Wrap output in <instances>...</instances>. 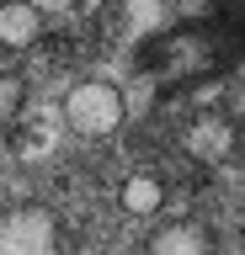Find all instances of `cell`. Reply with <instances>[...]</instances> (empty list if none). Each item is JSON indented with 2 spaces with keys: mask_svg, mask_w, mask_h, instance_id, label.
<instances>
[{
  "mask_svg": "<svg viewBox=\"0 0 245 255\" xmlns=\"http://www.w3.org/2000/svg\"><path fill=\"white\" fill-rule=\"evenodd\" d=\"M149 250H155V255H208V250H213V234L203 229V223L181 218V223H165V229H155Z\"/></svg>",
  "mask_w": 245,
  "mask_h": 255,
  "instance_id": "5b68a950",
  "label": "cell"
},
{
  "mask_svg": "<svg viewBox=\"0 0 245 255\" xmlns=\"http://www.w3.org/2000/svg\"><path fill=\"white\" fill-rule=\"evenodd\" d=\"M21 101H27V80H21V75H0V133L16 123Z\"/></svg>",
  "mask_w": 245,
  "mask_h": 255,
  "instance_id": "ba28073f",
  "label": "cell"
},
{
  "mask_svg": "<svg viewBox=\"0 0 245 255\" xmlns=\"http://www.w3.org/2000/svg\"><path fill=\"white\" fill-rule=\"evenodd\" d=\"M117 202H123V213L128 218H155L165 207V186H160V175H149V170H133L123 186H117Z\"/></svg>",
  "mask_w": 245,
  "mask_h": 255,
  "instance_id": "8992f818",
  "label": "cell"
},
{
  "mask_svg": "<svg viewBox=\"0 0 245 255\" xmlns=\"http://www.w3.org/2000/svg\"><path fill=\"white\" fill-rule=\"evenodd\" d=\"M165 48H171L165 64H171V75H181V80L203 75V69L235 64L245 53V0H213L208 16L192 21V27H181Z\"/></svg>",
  "mask_w": 245,
  "mask_h": 255,
  "instance_id": "6da1fadb",
  "label": "cell"
},
{
  "mask_svg": "<svg viewBox=\"0 0 245 255\" xmlns=\"http://www.w3.org/2000/svg\"><path fill=\"white\" fill-rule=\"evenodd\" d=\"M43 37V11L32 0H0V48L5 53H27Z\"/></svg>",
  "mask_w": 245,
  "mask_h": 255,
  "instance_id": "277c9868",
  "label": "cell"
},
{
  "mask_svg": "<svg viewBox=\"0 0 245 255\" xmlns=\"http://www.w3.org/2000/svg\"><path fill=\"white\" fill-rule=\"evenodd\" d=\"M224 149H229V123L203 117V123L187 128V154H197V159H219Z\"/></svg>",
  "mask_w": 245,
  "mask_h": 255,
  "instance_id": "52a82bcc",
  "label": "cell"
},
{
  "mask_svg": "<svg viewBox=\"0 0 245 255\" xmlns=\"http://www.w3.org/2000/svg\"><path fill=\"white\" fill-rule=\"evenodd\" d=\"M64 123L75 138H112L128 123V101L112 80H80L64 96Z\"/></svg>",
  "mask_w": 245,
  "mask_h": 255,
  "instance_id": "7a4b0ae2",
  "label": "cell"
},
{
  "mask_svg": "<svg viewBox=\"0 0 245 255\" xmlns=\"http://www.w3.org/2000/svg\"><path fill=\"white\" fill-rule=\"evenodd\" d=\"M64 245L59 218L37 202H16L0 213V255H48Z\"/></svg>",
  "mask_w": 245,
  "mask_h": 255,
  "instance_id": "3957f363",
  "label": "cell"
}]
</instances>
